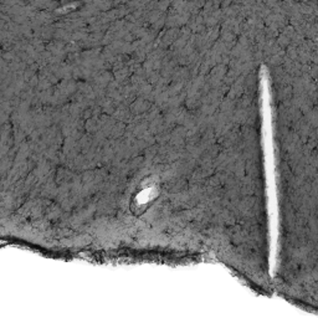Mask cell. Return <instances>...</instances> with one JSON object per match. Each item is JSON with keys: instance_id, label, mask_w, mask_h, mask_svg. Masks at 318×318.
Masks as SVG:
<instances>
[{"instance_id": "cell-1", "label": "cell", "mask_w": 318, "mask_h": 318, "mask_svg": "<svg viewBox=\"0 0 318 318\" xmlns=\"http://www.w3.org/2000/svg\"><path fill=\"white\" fill-rule=\"evenodd\" d=\"M156 197H157V187L149 183L147 187H144L143 189L139 192L138 197H137V200H138V208L147 207L151 200L156 199Z\"/></svg>"}]
</instances>
